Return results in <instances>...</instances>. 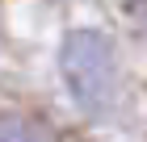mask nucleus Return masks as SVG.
<instances>
[{
    "instance_id": "nucleus-1",
    "label": "nucleus",
    "mask_w": 147,
    "mask_h": 142,
    "mask_svg": "<svg viewBox=\"0 0 147 142\" xmlns=\"http://www.w3.org/2000/svg\"><path fill=\"white\" fill-rule=\"evenodd\" d=\"M59 71L84 113L101 117L118 100V46L101 29H71L59 46Z\"/></svg>"
},
{
    "instance_id": "nucleus-2",
    "label": "nucleus",
    "mask_w": 147,
    "mask_h": 142,
    "mask_svg": "<svg viewBox=\"0 0 147 142\" xmlns=\"http://www.w3.org/2000/svg\"><path fill=\"white\" fill-rule=\"evenodd\" d=\"M0 142H30V134H25V125H21V121L0 117Z\"/></svg>"
}]
</instances>
